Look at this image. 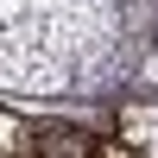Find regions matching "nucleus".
I'll use <instances>...</instances> for the list:
<instances>
[{
  "label": "nucleus",
  "instance_id": "obj_1",
  "mask_svg": "<svg viewBox=\"0 0 158 158\" xmlns=\"http://www.w3.org/2000/svg\"><path fill=\"white\" fill-rule=\"evenodd\" d=\"M38 152H44V158H82V133H63V127H57V133H44Z\"/></svg>",
  "mask_w": 158,
  "mask_h": 158
}]
</instances>
